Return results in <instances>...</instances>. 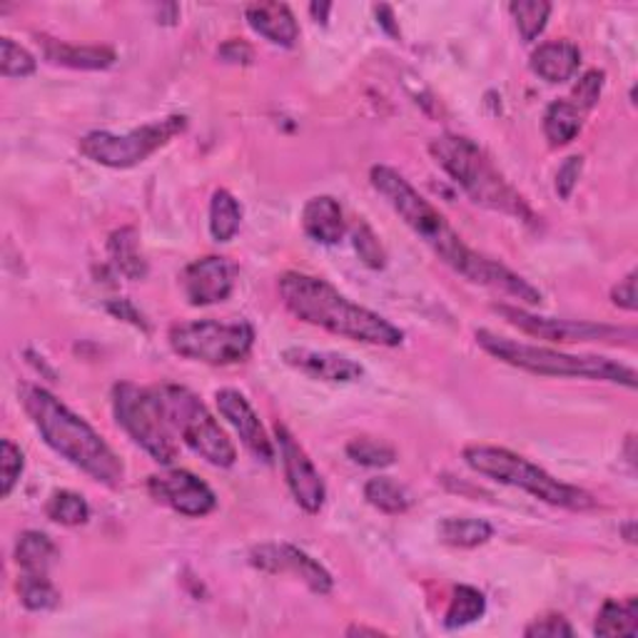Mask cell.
Wrapping results in <instances>:
<instances>
[{
  "instance_id": "obj_1",
  "label": "cell",
  "mask_w": 638,
  "mask_h": 638,
  "mask_svg": "<svg viewBox=\"0 0 638 638\" xmlns=\"http://www.w3.org/2000/svg\"><path fill=\"white\" fill-rule=\"evenodd\" d=\"M370 183L431 253L442 259L446 267H452L456 275H462L464 280L504 292L509 298L529 304V308L542 304V292L534 285H529L524 277L511 272L509 267L497 263V259L474 253L460 237V232L449 224L444 214L425 195H419L397 170L374 165L370 170Z\"/></svg>"
},
{
  "instance_id": "obj_2",
  "label": "cell",
  "mask_w": 638,
  "mask_h": 638,
  "mask_svg": "<svg viewBox=\"0 0 638 638\" xmlns=\"http://www.w3.org/2000/svg\"><path fill=\"white\" fill-rule=\"evenodd\" d=\"M285 308L312 327L374 347H399L404 332L382 314L345 298L327 280L304 272H285L277 282Z\"/></svg>"
},
{
  "instance_id": "obj_3",
  "label": "cell",
  "mask_w": 638,
  "mask_h": 638,
  "mask_svg": "<svg viewBox=\"0 0 638 638\" xmlns=\"http://www.w3.org/2000/svg\"><path fill=\"white\" fill-rule=\"evenodd\" d=\"M21 399L35 429L40 431L43 442L53 452L78 466L80 472H85L90 479L113 489L120 487L125 479L120 456L83 417L70 411L56 394L43 390V386H23Z\"/></svg>"
},
{
  "instance_id": "obj_4",
  "label": "cell",
  "mask_w": 638,
  "mask_h": 638,
  "mask_svg": "<svg viewBox=\"0 0 638 638\" xmlns=\"http://www.w3.org/2000/svg\"><path fill=\"white\" fill-rule=\"evenodd\" d=\"M429 152L434 163L454 179L476 205L494 212H504L524 222H534L536 214L529 208L524 197L511 187L499 173L491 158L472 138L464 135H439L429 142Z\"/></svg>"
},
{
  "instance_id": "obj_5",
  "label": "cell",
  "mask_w": 638,
  "mask_h": 638,
  "mask_svg": "<svg viewBox=\"0 0 638 638\" xmlns=\"http://www.w3.org/2000/svg\"><path fill=\"white\" fill-rule=\"evenodd\" d=\"M476 345L499 362L538 376H573V380H594L624 384L636 390V372L616 359L599 355H566L552 347H536L526 341L501 337L491 329H476Z\"/></svg>"
},
{
  "instance_id": "obj_6",
  "label": "cell",
  "mask_w": 638,
  "mask_h": 638,
  "mask_svg": "<svg viewBox=\"0 0 638 638\" xmlns=\"http://www.w3.org/2000/svg\"><path fill=\"white\" fill-rule=\"evenodd\" d=\"M464 462L476 474L487 476L491 482L504 484V487H514L532 494V497L544 501V504L569 511H587L596 507V499L591 497L589 491L554 479V476L549 472H544L542 466L509 452V449L472 444L464 449Z\"/></svg>"
},
{
  "instance_id": "obj_7",
  "label": "cell",
  "mask_w": 638,
  "mask_h": 638,
  "mask_svg": "<svg viewBox=\"0 0 638 638\" xmlns=\"http://www.w3.org/2000/svg\"><path fill=\"white\" fill-rule=\"evenodd\" d=\"M152 392H155L170 429L195 454H200L205 462L220 466V469H230L237 462L235 444L224 434L220 421L210 415V409L197 399V394L179 384H158L152 386Z\"/></svg>"
},
{
  "instance_id": "obj_8",
  "label": "cell",
  "mask_w": 638,
  "mask_h": 638,
  "mask_svg": "<svg viewBox=\"0 0 638 638\" xmlns=\"http://www.w3.org/2000/svg\"><path fill=\"white\" fill-rule=\"evenodd\" d=\"M167 341L175 355L190 362L228 367L245 362L253 352L255 329L245 320H193L170 327Z\"/></svg>"
},
{
  "instance_id": "obj_9",
  "label": "cell",
  "mask_w": 638,
  "mask_h": 638,
  "mask_svg": "<svg viewBox=\"0 0 638 638\" xmlns=\"http://www.w3.org/2000/svg\"><path fill=\"white\" fill-rule=\"evenodd\" d=\"M113 411L132 442L146 449L152 460L165 466L175 462V431L170 429L152 386L118 382L113 386Z\"/></svg>"
},
{
  "instance_id": "obj_10",
  "label": "cell",
  "mask_w": 638,
  "mask_h": 638,
  "mask_svg": "<svg viewBox=\"0 0 638 638\" xmlns=\"http://www.w3.org/2000/svg\"><path fill=\"white\" fill-rule=\"evenodd\" d=\"M187 118L185 115H167L163 120H152L140 125L130 132L115 135L107 130L88 132L80 140V152L97 165L113 170H128L140 163H146L150 155H155L160 148H165L170 140L185 132Z\"/></svg>"
},
{
  "instance_id": "obj_11",
  "label": "cell",
  "mask_w": 638,
  "mask_h": 638,
  "mask_svg": "<svg viewBox=\"0 0 638 638\" xmlns=\"http://www.w3.org/2000/svg\"><path fill=\"white\" fill-rule=\"evenodd\" d=\"M494 312L501 314L509 325L519 327L524 335L554 341V345H583V341H634L636 339V329L631 327H611V325H599V322H583V320L542 317V314H532L521 308H509V304H497Z\"/></svg>"
},
{
  "instance_id": "obj_12",
  "label": "cell",
  "mask_w": 638,
  "mask_h": 638,
  "mask_svg": "<svg viewBox=\"0 0 638 638\" xmlns=\"http://www.w3.org/2000/svg\"><path fill=\"white\" fill-rule=\"evenodd\" d=\"M148 491L160 504L190 519H202L218 509L214 491L200 476H195L187 469H167L163 474H152L148 479Z\"/></svg>"
},
{
  "instance_id": "obj_13",
  "label": "cell",
  "mask_w": 638,
  "mask_h": 638,
  "mask_svg": "<svg viewBox=\"0 0 638 638\" xmlns=\"http://www.w3.org/2000/svg\"><path fill=\"white\" fill-rule=\"evenodd\" d=\"M275 437H277V449H280V456H282L287 487H290L294 501H298L308 514H317V511L325 507V499H327V489H325V482H322V474L317 472V466L312 464L308 452L298 444V439L287 431L285 425L275 427Z\"/></svg>"
},
{
  "instance_id": "obj_14",
  "label": "cell",
  "mask_w": 638,
  "mask_h": 638,
  "mask_svg": "<svg viewBox=\"0 0 638 638\" xmlns=\"http://www.w3.org/2000/svg\"><path fill=\"white\" fill-rule=\"evenodd\" d=\"M250 564L265 573H292V577H298L308 583L310 591L322 596L329 594L332 583H335L325 566H322L320 561H314L310 554H304L292 544L255 546L253 554H250Z\"/></svg>"
},
{
  "instance_id": "obj_15",
  "label": "cell",
  "mask_w": 638,
  "mask_h": 638,
  "mask_svg": "<svg viewBox=\"0 0 638 638\" xmlns=\"http://www.w3.org/2000/svg\"><path fill=\"white\" fill-rule=\"evenodd\" d=\"M179 282H183L185 300L193 308H210L228 300L235 290V265L218 255L200 257L185 267Z\"/></svg>"
},
{
  "instance_id": "obj_16",
  "label": "cell",
  "mask_w": 638,
  "mask_h": 638,
  "mask_svg": "<svg viewBox=\"0 0 638 638\" xmlns=\"http://www.w3.org/2000/svg\"><path fill=\"white\" fill-rule=\"evenodd\" d=\"M214 402H218L220 415L230 421V427L237 431V437L242 439L250 452H253L257 460H263L269 464L275 460V446L272 439L267 437V431L263 427V421L255 415L253 404L247 402V397L237 390H220L214 394Z\"/></svg>"
},
{
  "instance_id": "obj_17",
  "label": "cell",
  "mask_w": 638,
  "mask_h": 638,
  "mask_svg": "<svg viewBox=\"0 0 638 638\" xmlns=\"http://www.w3.org/2000/svg\"><path fill=\"white\" fill-rule=\"evenodd\" d=\"M282 359H285V364L292 367V370H298L302 374L312 376V380H322V382L349 384V382H359L364 376L362 364L337 352H317V349L290 347L282 352Z\"/></svg>"
},
{
  "instance_id": "obj_18",
  "label": "cell",
  "mask_w": 638,
  "mask_h": 638,
  "mask_svg": "<svg viewBox=\"0 0 638 638\" xmlns=\"http://www.w3.org/2000/svg\"><path fill=\"white\" fill-rule=\"evenodd\" d=\"M245 21L257 35L280 48H294L300 40L298 18L285 3H253L245 8Z\"/></svg>"
},
{
  "instance_id": "obj_19",
  "label": "cell",
  "mask_w": 638,
  "mask_h": 638,
  "mask_svg": "<svg viewBox=\"0 0 638 638\" xmlns=\"http://www.w3.org/2000/svg\"><path fill=\"white\" fill-rule=\"evenodd\" d=\"M38 43L43 48V58L53 62V66L62 68L107 70L115 66V60H118L115 50L107 48V45H73L56 38H45V35H40Z\"/></svg>"
},
{
  "instance_id": "obj_20",
  "label": "cell",
  "mask_w": 638,
  "mask_h": 638,
  "mask_svg": "<svg viewBox=\"0 0 638 638\" xmlns=\"http://www.w3.org/2000/svg\"><path fill=\"white\" fill-rule=\"evenodd\" d=\"M302 230L320 245H337L345 237L347 222L341 205L332 195H317L302 210Z\"/></svg>"
},
{
  "instance_id": "obj_21",
  "label": "cell",
  "mask_w": 638,
  "mask_h": 638,
  "mask_svg": "<svg viewBox=\"0 0 638 638\" xmlns=\"http://www.w3.org/2000/svg\"><path fill=\"white\" fill-rule=\"evenodd\" d=\"M581 66V50L569 40L544 43L532 53L529 68L546 83H566Z\"/></svg>"
},
{
  "instance_id": "obj_22",
  "label": "cell",
  "mask_w": 638,
  "mask_h": 638,
  "mask_svg": "<svg viewBox=\"0 0 638 638\" xmlns=\"http://www.w3.org/2000/svg\"><path fill=\"white\" fill-rule=\"evenodd\" d=\"M58 559V546L48 534L23 532L15 544V564L28 577H48L50 566Z\"/></svg>"
},
{
  "instance_id": "obj_23",
  "label": "cell",
  "mask_w": 638,
  "mask_h": 638,
  "mask_svg": "<svg viewBox=\"0 0 638 638\" xmlns=\"http://www.w3.org/2000/svg\"><path fill=\"white\" fill-rule=\"evenodd\" d=\"M583 115L569 97L564 101H554L544 113V135L549 140L552 148H564L569 142L577 140V135L583 128Z\"/></svg>"
},
{
  "instance_id": "obj_24",
  "label": "cell",
  "mask_w": 638,
  "mask_h": 638,
  "mask_svg": "<svg viewBox=\"0 0 638 638\" xmlns=\"http://www.w3.org/2000/svg\"><path fill=\"white\" fill-rule=\"evenodd\" d=\"M596 636H636L638 634V599H606L604 606L599 608Z\"/></svg>"
},
{
  "instance_id": "obj_25",
  "label": "cell",
  "mask_w": 638,
  "mask_h": 638,
  "mask_svg": "<svg viewBox=\"0 0 638 638\" xmlns=\"http://www.w3.org/2000/svg\"><path fill=\"white\" fill-rule=\"evenodd\" d=\"M107 250H111L115 267H118L120 275L128 277V280H142V277L148 275V263L140 253L138 232H135L132 228H123L118 232H113L111 242H107Z\"/></svg>"
},
{
  "instance_id": "obj_26",
  "label": "cell",
  "mask_w": 638,
  "mask_h": 638,
  "mask_svg": "<svg viewBox=\"0 0 638 638\" xmlns=\"http://www.w3.org/2000/svg\"><path fill=\"white\" fill-rule=\"evenodd\" d=\"M439 542H444L446 546H454V549H474V546L487 544L494 526L484 519H460V517H449L439 524Z\"/></svg>"
},
{
  "instance_id": "obj_27",
  "label": "cell",
  "mask_w": 638,
  "mask_h": 638,
  "mask_svg": "<svg viewBox=\"0 0 638 638\" xmlns=\"http://www.w3.org/2000/svg\"><path fill=\"white\" fill-rule=\"evenodd\" d=\"M364 499L367 504H372L382 514L397 517L404 514L411 507V494L407 487H402L399 482L390 479V476H374L364 484Z\"/></svg>"
},
{
  "instance_id": "obj_28",
  "label": "cell",
  "mask_w": 638,
  "mask_h": 638,
  "mask_svg": "<svg viewBox=\"0 0 638 638\" xmlns=\"http://www.w3.org/2000/svg\"><path fill=\"white\" fill-rule=\"evenodd\" d=\"M242 208L235 195L228 190H214L210 200V235L214 242H230L240 232Z\"/></svg>"
},
{
  "instance_id": "obj_29",
  "label": "cell",
  "mask_w": 638,
  "mask_h": 638,
  "mask_svg": "<svg viewBox=\"0 0 638 638\" xmlns=\"http://www.w3.org/2000/svg\"><path fill=\"white\" fill-rule=\"evenodd\" d=\"M484 614H487V599H484L482 591L474 587H456L444 614V626L464 628L474 622H479Z\"/></svg>"
},
{
  "instance_id": "obj_30",
  "label": "cell",
  "mask_w": 638,
  "mask_h": 638,
  "mask_svg": "<svg viewBox=\"0 0 638 638\" xmlns=\"http://www.w3.org/2000/svg\"><path fill=\"white\" fill-rule=\"evenodd\" d=\"M45 517L60 526H80L90 519V507L80 494L60 489L50 494L48 504H45Z\"/></svg>"
},
{
  "instance_id": "obj_31",
  "label": "cell",
  "mask_w": 638,
  "mask_h": 638,
  "mask_svg": "<svg viewBox=\"0 0 638 638\" xmlns=\"http://www.w3.org/2000/svg\"><path fill=\"white\" fill-rule=\"evenodd\" d=\"M347 456L359 466H370V469H386L397 462V449L390 442L376 437H357L347 444Z\"/></svg>"
},
{
  "instance_id": "obj_32",
  "label": "cell",
  "mask_w": 638,
  "mask_h": 638,
  "mask_svg": "<svg viewBox=\"0 0 638 638\" xmlns=\"http://www.w3.org/2000/svg\"><path fill=\"white\" fill-rule=\"evenodd\" d=\"M509 13L514 15L521 40L534 43L546 28V21H549V15H552V3H544V0H526V3H511Z\"/></svg>"
},
{
  "instance_id": "obj_33",
  "label": "cell",
  "mask_w": 638,
  "mask_h": 638,
  "mask_svg": "<svg viewBox=\"0 0 638 638\" xmlns=\"http://www.w3.org/2000/svg\"><path fill=\"white\" fill-rule=\"evenodd\" d=\"M18 596H21L23 606L28 611H50L60 604L58 589L53 587L48 577H28V573H21V579H18Z\"/></svg>"
},
{
  "instance_id": "obj_34",
  "label": "cell",
  "mask_w": 638,
  "mask_h": 638,
  "mask_svg": "<svg viewBox=\"0 0 638 638\" xmlns=\"http://www.w3.org/2000/svg\"><path fill=\"white\" fill-rule=\"evenodd\" d=\"M38 62L23 45L13 38H0V70L5 78H28L35 73Z\"/></svg>"
},
{
  "instance_id": "obj_35",
  "label": "cell",
  "mask_w": 638,
  "mask_h": 638,
  "mask_svg": "<svg viewBox=\"0 0 638 638\" xmlns=\"http://www.w3.org/2000/svg\"><path fill=\"white\" fill-rule=\"evenodd\" d=\"M25 469L23 452L18 449L11 439L0 442V497L8 499L15 489V484L21 482Z\"/></svg>"
},
{
  "instance_id": "obj_36",
  "label": "cell",
  "mask_w": 638,
  "mask_h": 638,
  "mask_svg": "<svg viewBox=\"0 0 638 638\" xmlns=\"http://www.w3.org/2000/svg\"><path fill=\"white\" fill-rule=\"evenodd\" d=\"M604 83H606L604 70H589V73H583L579 83L573 85L569 101L577 105L583 115H589L599 103Z\"/></svg>"
},
{
  "instance_id": "obj_37",
  "label": "cell",
  "mask_w": 638,
  "mask_h": 638,
  "mask_svg": "<svg viewBox=\"0 0 638 638\" xmlns=\"http://www.w3.org/2000/svg\"><path fill=\"white\" fill-rule=\"evenodd\" d=\"M352 242H355V250H357L359 259H362L367 267L382 269L386 265V253H384L382 242L376 240V235L372 232L370 224L359 222L357 230H355V240Z\"/></svg>"
},
{
  "instance_id": "obj_38",
  "label": "cell",
  "mask_w": 638,
  "mask_h": 638,
  "mask_svg": "<svg viewBox=\"0 0 638 638\" xmlns=\"http://www.w3.org/2000/svg\"><path fill=\"white\" fill-rule=\"evenodd\" d=\"M581 173H583V158L581 155H571V158L564 160L559 173H556V193H559L561 200H569L573 190H577Z\"/></svg>"
},
{
  "instance_id": "obj_39",
  "label": "cell",
  "mask_w": 638,
  "mask_h": 638,
  "mask_svg": "<svg viewBox=\"0 0 638 638\" xmlns=\"http://www.w3.org/2000/svg\"><path fill=\"white\" fill-rule=\"evenodd\" d=\"M524 636L526 638H561V636H573V628L564 616L552 614V616L536 618L534 624H529Z\"/></svg>"
},
{
  "instance_id": "obj_40",
  "label": "cell",
  "mask_w": 638,
  "mask_h": 638,
  "mask_svg": "<svg viewBox=\"0 0 638 638\" xmlns=\"http://www.w3.org/2000/svg\"><path fill=\"white\" fill-rule=\"evenodd\" d=\"M611 302L616 308H622L626 312H636L638 300H636V269H631L622 282H618L614 290H611Z\"/></svg>"
},
{
  "instance_id": "obj_41",
  "label": "cell",
  "mask_w": 638,
  "mask_h": 638,
  "mask_svg": "<svg viewBox=\"0 0 638 638\" xmlns=\"http://www.w3.org/2000/svg\"><path fill=\"white\" fill-rule=\"evenodd\" d=\"M218 56L224 62H232V66H250L255 58V53L245 40H228L224 45H220Z\"/></svg>"
},
{
  "instance_id": "obj_42",
  "label": "cell",
  "mask_w": 638,
  "mask_h": 638,
  "mask_svg": "<svg viewBox=\"0 0 638 638\" xmlns=\"http://www.w3.org/2000/svg\"><path fill=\"white\" fill-rule=\"evenodd\" d=\"M107 310H111L115 317H120V320H128V322H132L135 327H142V329H148L146 327V322H142V314L132 308V304L128 302V300H115V302H111L107 304Z\"/></svg>"
},
{
  "instance_id": "obj_43",
  "label": "cell",
  "mask_w": 638,
  "mask_h": 638,
  "mask_svg": "<svg viewBox=\"0 0 638 638\" xmlns=\"http://www.w3.org/2000/svg\"><path fill=\"white\" fill-rule=\"evenodd\" d=\"M376 18H382V28L390 33V35H394V38H397L399 35V28L397 25H394V15H392V8L390 5H380L376 8Z\"/></svg>"
},
{
  "instance_id": "obj_44",
  "label": "cell",
  "mask_w": 638,
  "mask_h": 638,
  "mask_svg": "<svg viewBox=\"0 0 638 638\" xmlns=\"http://www.w3.org/2000/svg\"><path fill=\"white\" fill-rule=\"evenodd\" d=\"M332 11V5L329 3H312L310 5V13L314 15V21H322V23H327V13Z\"/></svg>"
},
{
  "instance_id": "obj_45",
  "label": "cell",
  "mask_w": 638,
  "mask_h": 638,
  "mask_svg": "<svg viewBox=\"0 0 638 638\" xmlns=\"http://www.w3.org/2000/svg\"><path fill=\"white\" fill-rule=\"evenodd\" d=\"M347 636H382L380 628H364V626H349Z\"/></svg>"
},
{
  "instance_id": "obj_46",
  "label": "cell",
  "mask_w": 638,
  "mask_h": 638,
  "mask_svg": "<svg viewBox=\"0 0 638 638\" xmlns=\"http://www.w3.org/2000/svg\"><path fill=\"white\" fill-rule=\"evenodd\" d=\"M624 532H626V542H628V544H636V536H634V521H628Z\"/></svg>"
}]
</instances>
